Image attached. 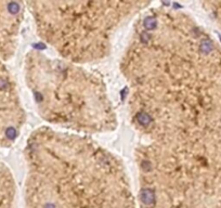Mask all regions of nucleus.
Masks as SVG:
<instances>
[{"label": "nucleus", "instance_id": "nucleus-1", "mask_svg": "<svg viewBox=\"0 0 221 208\" xmlns=\"http://www.w3.org/2000/svg\"><path fill=\"white\" fill-rule=\"evenodd\" d=\"M122 69L142 139L221 136V43L172 5L138 15Z\"/></svg>", "mask_w": 221, "mask_h": 208}, {"label": "nucleus", "instance_id": "nucleus-6", "mask_svg": "<svg viewBox=\"0 0 221 208\" xmlns=\"http://www.w3.org/2000/svg\"><path fill=\"white\" fill-rule=\"evenodd\" d=\"M203 7L210 20L221 29V1L203 2Z\"/></svg>", "mask_w": 221, "mask_h": 208}, {"label": "nucleus", "instance_id": "nucleus-4", "mask_svg": "<svg viewBox=\"0 0 221 208\" xmlns=\"http://www.w3.org/2000/svg\"><path fill=\"white\" fill-rule=\"evenodd\" d=\"M26 64L28 88L48 123L82 136L115 129L116 115L101 77L39 51L30 52Z\"/></svg>", "mask_w": 221, "mask_h": 208}, {"label": "nucleus", "instance_id": "nucleus-2", "mask_svg": "<svg viewBox=\"0 0 221 208\" xmlns=\"http://www.w3.org/2000/svg\"><path fill=\"white\" fill-rule=\"evenodd\" d=\"M26 156V208H138L124 164L89 137L42 127Z\"/></svg>", "mask_w": 221, "mask_h": 208}, {"label": "nucleus", "instance_id": "nucleus-3", "mask_svg": "<svg viewBox=\"0 0 221 208\" xmlns=\"http://www.w3.org/2000/svg\"><path fill=\"white\" fill-rule=\"evenodd\" d=\"M136 159L138 208H221V141L143 139Z\"/></svg>", "mask_w": 221, "mask_h": 208}, {"label": "nucleus", "instance_id": "nucleus-5", "mask_svg": "<svg viewBox=\"0 0 221 208\" xmlns=\"http://www.w3.org/2000/svg\"><path fill=\"white\" fill-rule=\"evenodd\" d=\"M151 2H29L39 36L76 64L103 60L127 21Z\"/></svg>", "mask_w": 221, "mask_h": 208}]
</instances>
